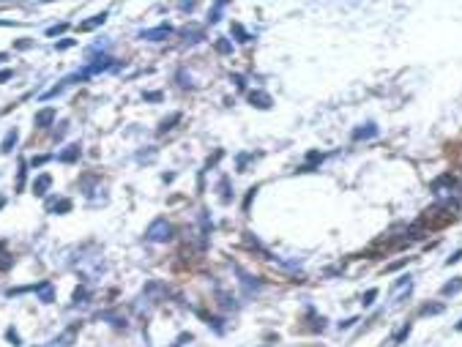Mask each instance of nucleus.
I'll return each instance as SVG.
<instances>
[{"instance_id": "nucleus-1", "label": "nucleus", "mask_w": 462, "mask_h": 347, "mask_svg": "<svg viewBox=\"0 0 462 347\" xmlns=\"http://www.w3.org/2000/svg\"><path fill=\"white\" fill-rule=\"evenodd\" d=\"M145 238L151 240V243H167V240L172 238V227H170V221L167 219H156L148 227V233H145Z\"/></svg>"}, {"instance_id": "nucleus-2", "label": "nucleus", "mask_w": 462, "mask_h": 347, "mask_svg": "<svg viewBox=\"0 0 462 347\" xmlns=\"http://www.w3.org/2000/svg\"><path fill=\"white\" fill-rule=\"evenodd\" d=\"M107 69H112V57L102 55V57H96V60L88 66V69H82V71H80V77H82V80H88V77H93V74H102V71H107Z\"/></svg>"}, {"instance_id": "nucleus-3", "label": "nucleus", "mask_w": 462, "mask_h": 347, "mask_svg": "<svg viewBox=\"0 0 462 347\" xmlns=\"http://www.w3.org/2000/svg\"><path fill=\"white\" fill-rule=\"evenodd\" d=\"M454 175L451 172H446V175H440V178H435V181L430 183V191L435 197H440V194H446V191H451V186H454Z\"/></svg>"}, {"instance_id": "nucleus-4", "label": "nucleus", "mask_w": 462, "mask_h": 347, "mask_svg": "<svg viewBox=\"0 0 462 347\" xmlns=\"http://www.w3.org/2000/svg\"><path fill=\"white\" fill-rule=\"evenodd\" d=\"M172 36V27L170 25H159V27H151V30H142L139 38H145V41H164V38Z\"/></svg>"}, {"instance_id": "nucleus-5", "label": "nucleus", "mask_w": 462, "mask_h": 347, "mask_svg": "<svg viewBox=\"0 0 462 347\" xmlns=\"http://www.w3.org/2000/svg\"><path fill=\"white\" fill-rule=\"evenodd\" d=\"M104 22H107V11H102V14H93L90 19H82V22H80V33L96 30V27H102Z\"/></svg>"}, {"instance_id": "nucleus-6", "label": "nucleus", "mask_w": 462, "mask_h": 347, "mask_svg": "<svg viewBox=\"0 0 462 347\" xmlns=\"http://www.w3.org/2000/svg\"><path fill=\"white\" fill-rule=\"evenodd\" d=\"M249 101H252V107H257V109H268L273 104V99L266 90H252V93H249Z\"/></svg>"}, {"instance_id": "nucleus-7", "label": "nucleus", "mask_w": 462, "mask_h": 347, "mask_svg": "<svg viewBox=\"0 0 462 347\" xmlns=\"http://www.w3.org/2000/svg\"><path fill=\"white\" fill-rule=\"evenodd\" d=\"M33 290L38 293V301H41V303H52V301H55V287H52V282H38Z\"/></svg>"}, {"instance_id": "nucleus-8", "label": "nucleus", "mask_w": 462, "mask_h": 347, "mask_svg": "<svg viewBox=\"0 0 462 347\" xmlns=\"http://www.w3.org/2000/svg\"><path fill=\"white\" fill-rule=\"evenodd\" d=\"M52 120H55V109L47 107V109H38L33 123H36V129H47V126H52Z\"/></svg>"}, {"instance_id": "nucleus-9", "label": "nucleus", "mask_w": 462, "mask_h": 347, "mask_svg": "<svg viewBox=\"0 0 462 347\" xmlns=\"http://www.w3.org/2000/svg\"><path fill=\"white\" fill-rule=\"evenodd\" d=\"M372 137H378V126H375V123L358 126V129L353 132V139H355V142H361V139H372Z\"/></svg>"}, {"instance_id": "nucleus-10", "label": "nucleus", "mask_w": 462, "mask_h": 347, "mask_svg": "<svg viewBox=\"0 0 462 347\" xmlns=\"http://www.w3.org/2000/svg\"><path fill=\"white\" fill-rule=\"evenodd\" d=\"M50 186H52V175H38L36 181H33V194H47L50 191Z\"/></svg>"}, {"instance_id": "nucleus-11", "label": "nucleus", "mask_w": 462, "mask_h": 347, "mask_svg": "<svg viewBox=\"0 0 462 347\" xmlns=\"http://www.w3.org/2000/svg\"><path fill=\"white\" fill-rule=\"evenodd\" d=\"M77 159H80V145H66L63 151H60V156H57V161L71 164V161H77Z\"/></svg>"}, {"instance_id": "nucleus-12", "label": "nucleus", "mask_w": 462, "mask_h": 347, "mask_svg": "<svg viewBox=\"0 0 462 347\" xmlns=\"http://www.w3.org/2000/svg\"><path fill=\"white\" fill-rule=\"evenodd\" d=\"M323 159H326V156H323L320 151H309V153H306V161L301 164V172H309V170H315V164H320Z\"/></svg>"}, {"instance_id": "nucleus-13", "label": "nucleus", "mask_w": 462, "mask_h": 347, "mask_svg": "<svg viewBox=\"0 0 462 347\" xmlns=\"http://www.w3.org/2000/svg\"><path fill=\"white\" fill-rule=\"evenodd\" d=\"M74 336H77V328H69L66 334H60L57 339H52V342H50V347H71Z\"/></svg>"}, {"instance_id": "nucleus-14", "label": "nucleus", "mask_w": 462, "mask_h": 347, "mask_svg": "<svg viewBox=\"0 0 462 347\" xmlns=\"http://www.w3.org/2000/svg\"><path fill=\"white\" fill-rule=\"evenodd\" d=\"M50 214H69L71 211V200H50L47 202Z\"/></svg>"}, {"instance_id": "nucleus-15", "label": "nucleus", "mask_w": 462, "mask_h": 347, "mask_svg": "<svg viewBox=\"0 0 462 347\" xmlns=\"http://www.w3.org/2000/svg\"><path fill=\"white\" fill-rule=\"evenodd\" d=\"M17 139H19V132H17V129H11V132L3 137V145H0V151H3V153H11L14 145H17Z\"/></svg>"}, {"instance_id": "nucleus-16", "label": "nucleus", "mask_w": 462, "mask_h": 347, "mask_svg": "<svg viewBox=\"0 0 462 347\" xmlns=\"http://www.w3.org/2000/svg\"><path fill=\"white\" fill-rule=\"evenodd\" d=\"M460 290H462V276H457L454 282H446L443 287H440V293H443V295H457Z\"/></svg>"}, {"instance_id": "nucleus-17", "label": "nucleus", "mask_w": 462, "mask_h": 347, "mask_svg": "<svg viewBox=\"0 0 462 347\" xmlns=\"http://www.w3.org/2000/svg\"><path fill=\"white\" fill-rule=\"evenodd\" d=\"M184 36H186V41H191V44H197V41H203V27H194V25H186L184 27Z\"/></svg>"}, {"instance_id": "nucleus-18", "label": "nucleus", "mask_w": 462, "mask_h": 347, "mask_svg": "<svg viewBox=\"0 0 462 347\" xmlns=\"http://www.w3.org/2000/svg\"><path fill=\"white\" fill-rule=\"evenodd\" d=\"M178 120H181V115H178V112H172L170 118H164V120H162V123H159V134H164V132H170V129L175 126Z\"/></svg>"}, {"instance_id": "nucleus-19", "label": "nucleus", "mask_w": 462, "mask_h": 347, "mask_svg": "<svg viewBox=\"0 0 462 347\" xmlns=\"http://www.w3.org/2000/svg\"><path fill=\"white\" fill-rule=\"evenodd\" d=\"M440 312H443V303H424L418 315H421V317H427V315H440Z\"/></svg>"}, {"instance_id": "nucleus-20", "label": "nucleus", "mask_w": 462, "mask_h": 347, "mask_svg": "<svg viewBox=\"0 0 462 347\" xmlns=\"http://www.w3.org/2000/svg\"><path fill=\"white\" fill-rule=\"evenodd\" d=\"M11 263H14V260L8 257V252H6V243H0V271H6V268H11Z\"/></svg>"}, {"instance_id": "nucleus-21", "label": "nucleus", "mask_w": 462, "mask_h": 347, "mask_svg": "<svg viewBox=\"0 0 462 347\" xmlns=\"http://www.w3.org/2000/svg\"><path fill=\"white\" fill-rule=\"evenodd\" d=\"M216 52H219V55H230V52H233V44H230L227 38H219V41H216Z\"/></svg>"}, {"instance_id": "nucleus-22", "label": "nucleus", "mask_w": 462, "mask_h": 347, "mask_svg": "<svg viewBox=\"0 0 462 347\" xmlns=\"http://www.w3.org/2000/svg\"><path fill=\"white\" fill-rule=\"evenodd\" d=\"M233 33L238 36V41H244V44H246V41H252V36H249V33L244 30V27H241L238 22H233Z\"/></svg>"}, {"instance_id": "nucleus-23", "label": "nucleus", "mask_w": 462, "mask_h": 347, "mask_svg": "<svg viewBox=\"0 0 462 347\" xmlns=\"http://www.w3.org/2000/svg\"><path fill=\"white\" fill-rule=\"evenodd\" d=\"M219 189H222V202H230V200H233V197H230V181H227V178H222V181H219Z\"/></svg>"}, {"instance_id": "nucleus-24", "label": "nucleus", "mask_w": 462, "mask_h": 347, "mask_svg": "<svg viewBox=\"0 0 462 347\" xmlns=\"http://www.w3.org/2000/svg\"><path fill=\"white\" fill-rule=\"evenodd\" d=\"M222 11H224V3H216V6H214V11H211V22H214V25H216V22H219V19H222Z\"/></svg>"}, {"instance_id": "nucleus-25", "label": "nucleus", "mask_w": 462, "mask_h": 347, "mask_svg": "<svg viewBox=\"0 0 462 347\" xmlns=\"http://www.w3.org/2000/svg\"><path fill=\"white\" fill-rule=\"evenodd\" d=\"M375 298H378V290H375V287H372V290H367V293H364V298H361V303H364V306H372V303H375Z\"/></svg>"}, {"instance_id": "nucleus-26", "label": "nucleus", "mask_w": 462, "mask_h": 347, "mask_svg": "<svg viewBox=\"0 0 462 347\" xmlns=\"http://www.w3.org/2000/svg\"><path fill=\"white\" fill-rule=\"evenodd\" d=\"M410 290V276H402V279H397V282H394V293H399V290Z\"/></svg>"}, {"instance_id": "nucleus-27", "label": "nucleus", "mask_w": 462, "mask_h": 347, "mask_svg": "<svg viewBox=\"0 0 462 347\" xmlns=\"http://www.w3.org/2000/svg\"><path fill=\"white\" fill-rule=\"evenodd\" d=\"M408 336H410V322H408V325H402V328L394 334V342H402V339H408Z\"/></svg>"}, {"instance_id": "nucleus-28", "label": "nucleus", "mask_w": 462, "mask_h": 347, "mask_svg": "<svg viewBox=\"0 0 462 347\" xmlns=\"http://www.w3.org/2000/svg\"><path fill=\"white\" fill-rule=\"evenodd\" d=\"M50 159H52V156H33V159H30V167H33V170H36V167L47 164V161H50Z\"/></svg>"}, {"instance_id": "nucleus-29", "label": "nucleus", "mask_w": 462, "mask_h": 347, "mask_svg": "<svg viewBox=\"0 0 462 347\" xmlns=\"http://www.w3.org/2000/svg\"><path fill=\"white\" fill-rule=\"evenodd\" d=\"M6 339L11 342L14 347H19V334H17V331H14V328H8V331H6Z\"/></svg>"}, {"instance_id": "nucleus-30", "label": "nucleus", "mask_w": 462, "mask_h": 347, "mask_svg": "<svg viewBox=\"0 0 462 347\" xmlns=\"http://www.w3.org/2000/svg\"><path fill=\"white\" fill-rule=\"evenodd\" d=\"M66 27H69V25H66V22H60V25H52L50 30H47V36H57V33H63Z\"/></svg>"}, {"instance_id": "nucleus-31", "label": "nucleus", "mask_w": 462, "mask_h": 347, "mask_svg": "<svg viewBox=\"0 0 462 347\" xmlns=\"http://www.w3.org/2000/svg\"><path fill=\"white\" fill-rule=\"evenodd\" d=\"M355 322H358L355 317H348V320H342V322H339V331H348V328H353Z\"/></svg>"}, {"instance_id": "nucleus-32", "label": "nucleus", "mask_w": 462, "mask_h": 347, "mask_svg": "<svg viewBox=\"0 0 462 347\" xmlns=\"http://www.w3.org/2000/svg\"><path fill=\"white\" fill-rule=\"evenodd\" d=\"M85 298H88V293H85L82 287H80V290L74 293V303H85Z\"/></svg>"}, {"instance_id": "nucleus-33", "label": "nucleus", "mask_w": 462, "mask_h": 347, "mask_svg": "<svg viewBox=\"0 0 462 347\" xmlns=\"http://www.w3.org/2000/svg\"><path fill=\"white\" fill-rule=\"evenodd\" d=\"M460 260H462V249H460V252H454V254H451V257L446 260V265H454V263H460Z\"/></svg>"}, {"instance_id": "nucleus-34", "label": "nucleus", "mask_w": 462, "mask_h": 347, "mask_svg": "<svg viewBox=\"0 0 462 347\" xmlns=\"http://www.w3.org/2000/svg\"><path fill=\"white\" fill-rule=\"evenodd\" d=\"M408 260H410V257H408ZM408 260H399V263H391V265H388V268H386V271H397V268H402V265H408Z\"/></svg>"}, {"instance_id": "nucleus-35", "label": "nucleus", "mask_w": 462, "mask_h": 347, "mask_svg": "<svg viewBox=\"0 0 462 347\" xmlns=\"http://www.w3.org/2000/svg\"><path fill=\"white\" fill-rule=\"evenodd\" d=\"M66 129H69V123H60V129H55V139H60L66 134Z\"/></svg>"}, {"instance_id": "nucleus-36", "label": "nucleus", "mask_w": 462, "mask_h": 347, "mask_svg": "<svg viewBox=\"0 0 462 347\" xmlns=\"http://www.w3.org/2000/svg\"><path fill=\"white\" fill-rule=\"evenodd\" d=\"M71 44H74V41H71V38H66V41H57V50H69Z\"/></svg>"}, {"instance_id": "nucleus-37", "label": "nucleus", "mask_w": 462, "mask_h": 347, "mask_svg": "<svg viewBox=\"0 0 462 347\" xmlns=\"http://www.w3.org/2000/svg\"><path fill=\"white\" fill-rule=\"evenodd\" d=\"M11 74H14V71H0V82H8V80H11Z\"/></svg>"}, {"instance_id": "nucleus-38", "label": "nucleus", "mask_w": 462, "mask_h": 347, "mask_svg": "<svg viewBox=\"0 0 462 347\" xmlns=\"http://www.w3.org/2000/svg\"><path fill=\"white\" fill-rule=\"evenodd\" d=\"M162 99V93H156V90H153V93H145V101H159Z\"/></svg>"}, {"instance_id": "nucleus-39", "label": "nucleus", "mask_w": 462, "mask_h": 347, "mask_svg": "<svg viewBox=\"0 0 462 347\" xmlns=\"http://www.w3.org/2000/svg\"><path fill=\"white\" fill-rule=\"evenodd\" d=\"M233 82L238 85V88H244V77H241V74H235V77H233Z\"/></svg>"}, {"instance_id": "nucleus-40", "label": "nucleus", "mask_w": 462, "mask_h": 347, "mask_svg": "<svg viewBox=\"0 0 462 347\" xmlns=\"http://www.w3.org/2000/svg\"><path fill=\"white\" fill-rule=\"evenodd\" d=\"M3 205H6V197H3V194H0V208H3Z\"/></svg>"}, {"instance_id": "nucleus-41", "label": "nucleus", "mask_w": 462, "mask_h": 347, "mask_svg": "<svg viewBox=\"0 0 462 347\" xmlns=\"http://www.w3.org/2000/svg\"><path fill=\"white\" fill-rule=\"evenodd\" d=\"M457 331H462V320H460V322H457Z\"/></svg>"}, {"instance_id": "nucleus-42", "label": "nucleus", "mask_w": 462, "mask_h": 347, "mask_svg": "<svg viewBox=\"0 0 462 347\" xmlns=\"http://www.w3.org/2000/svg\"><path fill=\"white\" fill-rule=\"evenodd\" d=\"M0 60H6V52H0Z\"/></svg>"}, {"instance_id": "nucleus-43", "label": "nucleus", "mask_w": 462, "mask_h": 347, "mask_svg": "<svg viewBox=\"0 0 462 347\" xmlns=\"http://www.w3.org/2000/svg\"><path fill=\"white\" fill-rule=\"evenodd\" d=\"M460 189H462V183H460Z\"/></svg>"}]
</instances>
